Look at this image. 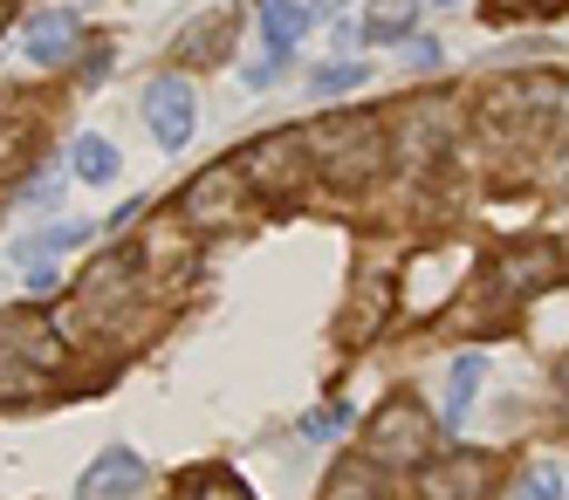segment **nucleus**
Listing matches in <instances>:
<instances>
[{
    "instance_id": "nucleus-1",
    "label": "nucleus",
    "mask_w": 569,
    "mask_h": 500,
    "mask_svg": "<svg viewBox=\"0 0 569 500\" xmlns=\"http://www.w3.org/2000/svg\"><path fill=\"white\" fill-rule=\"evenodd\" d=\"M316 158H322V172H330L337 186L378 179V164H385V131H378V117H330V131L316 138Z\"/></svg>"
},
{
    "instance_id": "nucleus-2",
    "label": "nucleus",
    "mask_w": 569,
    "mask_h": 500,
    "mask_svg": "<svg viewBox=\"0 0 569 500\" xmlns=\"http://www.w3.org/2000/svg\"><path fill=\"white\" fill-rule=\"evenodd\" d=\"M432 452V411L419 398H391L378 404V419H371V452L363 460H378V467H412Z\"/></svg>"
},
{
    "instance_id": "nucleus-3",
    "label": "nucleus",
    "mask_w": 569,
    "mask_h": 500,
    "mask_svg": "<svg viewBox=\"0 0 569 500\" xmlns=\"http://www.w3.org/2000/svg\"><path fill=\"white\" fill-rule=\"evenodd\" d=\"M144 117H151L158 151H186V144H192V123H199V103H192V90H186V76H151Z\"/></svg>"
},
{
    "instance_id": "nucleus-4",
    "label": "nucleus",
    "mask_w": 569,
    "mask_h": 500,
    "mask_svg": "<svg viewBox=\"0 0 569 500\" xmlns=\"http://www.w3.org/2000/svg\"><path fill=\"white\" fill-rule=\"evenodd\" d=\"M56 363V329L34 316V309H14L0 316V378H21V370H49Z\"/></svg>"
},
{
    "instance_id": "nucleus-5",
    "label": "nucleus",
    "mask_w": 569,
    "mask_h": 500,
    "mask_svg": "<svg viewBox=\"0 0 569 500\" xmlns=\"http://www.w3.org/2000/svg\"><path fill=\"white\" fill-rule=\"evenodd\" d=\"M487 487H495V460L487 452H446V460L426 467L419 500H487Z\"/></svg>"
},
{
    "instance_id": "nucleus-6",
    "label": "nucleus",
    "mask_w": 569,
    "mask_h": 500,
    "mask_svg": "<svg viewBox=\"0 0 569 500\" xmlns=\"http://www.w3.org/2000/svg\"><path fill=\"white\" fill-rule=\"evenodd\" d=\"M138 487H144V460H138L131 446H110L103 460L76 480V500H131Z\"/></svg>"
},
{
    "instance_id": "nucleus-7",
    "label": "nucleus",
    "mask_w": 569,
    "mask_h": 500,
    "mask_svg": "<svg viewBox=\"0 0 569 500\" xmlns=\"http://www.w3.org/2000/svg\"><path fill=\"white\" fill-rule=\"evenodd\" d=\"M76 34H83V21H76L69 8H42V14H28V28H21V49H28V62L56 69V62H69Z\"/></svg>"
},
{
    "instance_id": "nucleus-8",
    "label": "nucleus",
    "mask_w": 569,
    "mask_h": 500,
    "mask_svg": "<svg viewBox=\"0 0 569 500\" xmlns=\"http://www.w3.org/2000/svg\"><path fill=\"white\" fill-rule=\"evenodd\" d=\"M227 41H233V21H227V14H199V21L179 34L172 62H179V69H192L199 56H213V62H220V56H227Z\"/></svg>"
},
{
    "instance_id": "nucleus-9",
    "label": "nucleus",
    "mask_w": 569,
    "mask_h": 500,
    "mask_svg": "<svg viewBox=\"0 0 569 500\" xmlns=\"http://www.w3.org/2000/svg\"><path fill=\"white\" fill-rule=\"evenodd\" d=\"M412 21H419V0H371V14H363V41H412Z\"/></svg>"
},
{
    "instance_id": "nucleus-10",
    "label": "nucleus",
    "mask_w": 569,
    "mask_h": 500,
    "mask_svg": "<svg viewBox=\"0 0 569 500\" xmlns=\"http://www.w3.org/2000/svg\"><path fill=\"white\" fill-rule=\"evenodd\" d=\"M322 500H385V473H378V460H350L330 473V487H322Z\"/></svg>"
},
{
    "instance_id": "nucleus-11",
    "label": "nucleus",
    "mask_w": 569,
    "mask_h": 500,
    "mask_svg": "<svg viewBox=\"0 0 569 500\" xmlns=\"http://www.w3.org/2000/svg\"><path fill=\"white\" fill-rule=\"evenodd\" d=\"M309 28V8L302 0H268V14H261V41H268V56H289L296 41Z\"/></svg>"
},
{
    "instance_id": "nucleus-12",
    "label": "nucleus",
    "mask_w": 569,
    "mask_h": 500,
    "mask_svg": "<svg viewBox=\"0 0 569 500\" xmlns=\"http://www.w3.org/2000/svg\"><path fill=\"white\" fill-rule=\"evenodd\" d=\"M69 164H76V179H83V186H110L124 158H117V144H110V138H97V131H90V138H76Z\"/></svg>"
},
{
    "instance_id": "nucleus-13",
    "label": "nucleus",
    "mask_w": 569,
    "mask_h": 500,
    "mask_svg": "<svg viewBox=\"0 0 569 500\" xmlns=\"http://www.w3.org/2000/svg\"><path fill=\"white\" fill-rule=\"evenodd\" d=\"M172 500H248V487H240L227 467H192V473L172 487Z\"/></svg>"
},
{
    "instance_id": "nucleus-14",
    "label": "nucleus",
    "mask_w": 569,
    "mask_h": 500,
    "mask_svg": "<svg viewBox=\"0 0 569 500\" xmlns=\"http://www.w3.org/2000/svg\"><path fill=\"white\" fill-rule=\"evenodd\" d=\"M480 378H487V357H460V363H453V384H446V426H460L467 411H473Z\"/></svg>"
},
{
    "instance_id": "nucleus-15",
    "label": "nucleus",
    "mask_w": 569,
    "mask_h": 500,
    "mask_svg": "<svg viewBox=\"0 0 569 500\" xmlns=\"http://www.w3.org/2000/svg\"><path fill=\"white\" fill-rule=\"evenodd\" d=\"M363 76H371L363 62H330V69H316V76H309V90H316V97H343V90H357Z\"/></svg>"
},
{
    "instance_id": "nucleus-16",
    "label": "nucleus",
    "mask_w": 569,
    "mask_h": 500,
    "mask_svg": "<svg viewBox=\"0 0 569 500\" xmlns=\"http://www.w3.org/2000/svg\"><path fill=\"white\" fill-rule=\"evenodd\" d=\"M343 432H350V404H316L309 419H302V439H316V446L322 439H343Z\"/></svg>"
},
{
    "instance_id": "nucleus-17",
    "label": "nucleus",
    "mask_w": 569,
    "mask_h": 500,
    "mask_svg": "<svg viewBox=\"0 0 569 500\" xmlns=\"http://www.w3.org/2000/svg\"><path fill=\"white\" fill-rule=\"evenodd\" d=\"M97 227H83V220H69V227H56V233H42V240H34V247H21V254L28 261H42V254H69V247H83Z\"/></svg>"
},
{
    "instance_id": "nucleus-18",
    "label": "nucleus",
    "mask_w": 569,
    "mask_h": 500,
    "mask_svg": "<svg viewBox=\"0 0 569 500\" xmlns=\"http://www.w3.org/2000/svg\"><path fill=\"white\" fill-rule=\"evenodd\" d=\"M515 500H562V473H556V467H536V473L521 480V493H515Z\"/></svg>"
},
{
    "instance_id": "nucleus-19",
    "label": "nucleus",
    "mask_w": 569,
    "mask_h": 500,
    "mask_svg": "<svg viewBox=\"0 0 569 500\" xmlns=\"http://www.w3.org/2000/svg\"><path fill=\"white\" fill-rule=\"evenodd\" d=\"M281 62H289V56H261V62L248 69V90H274V82H281Z\"/></svg>"
},
{
    "instance_id": "nucleus-20",
    "label": "nucleus",
    "mask_w": 569,
    "mask_h": 500,
    "mask_svg": "<svg viewBox=\"0 0 569 500\" xmlns=\"http://www.w3.org/2000/svg\"><path fill=\"white\" fill-rule=\"evenodd\" d=\"M28 288H34V296H56L62 274H56V268H34V274H28Z\"/></svg>"
},
{
    "instance_id": "nucleus-21",
    "label": "nucleus",
    "mask_w": 569,
    "mask_h": 500,
    "mask_svg": "<svg viewBox=\"0 0 569 500\" xmlns=\"http://www.w3.org/2000/svg\"><path fill=\"white\" fill-rule=\"evenodd\" d=\"M412 62L419 69H439V41H412Z\"/></svg>"
},
{
    "instance_id": "nucleus-22",
    "label": "nucleus",
    "mask_w": 569,
    "mask_h": 500,
    "mask_svg": "<svg viewBox=\"0 0 569 500\" xmlns=\"http://www.w3.org/2000/svg\"><path fill=\"white\" fill-rule=\"evenodd\" d=\"M556 391H562V404H569V357H562V370H556Z\"/></svg>"
},
{
    "instance_id": "nucleus-23",
    "label": "nucleus",
    "mask_w": 569,
    "mask_h": 500,
    "mask_svg": "<svg viewBox=\"0 0 569 500\" xmlns=\"http://www.w3.org/2000/svg\"><path fill=\"white\" fill-rule=\"evenodd\" d=\"M0 34H8V0H0Z\"/></svg>"
},
{
    "instance_id": "nucleus-24",
    "label": "nucleus",
    "mask_w": 569,
    "mask_h": 500,
    "mask_svg": "<svg viewBox=\"0 0 569 500\" xmlns=\"http://www.w3.org/2000/svg\"><path fill=\"white\" fill-rule=\"evenodd\" d=\"M439 8H453V0H439Z\"/></svg>"
}]
</instances>
